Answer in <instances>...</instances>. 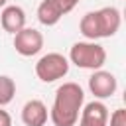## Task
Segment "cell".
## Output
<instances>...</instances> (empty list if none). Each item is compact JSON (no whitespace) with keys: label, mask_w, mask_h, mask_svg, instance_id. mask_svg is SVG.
<instances>
[{"label":"cell","mask_w":126,"mask_h":126,"mask_svg":"<svg viewBox=\"0 0 126 126\" xmlns=\"http://www.w3.org/2000/svg\"><path fill=\"white\" fill-rule=\"evenodd\" d=\"M85 102V91L79 83H63L55 91V98L49 110L53 126H75Z\"/></svg>","instance_id":"6da1fadb"},{"label":"cell","mask_w":126,"mask_h":126,"mask_svg":"<svg viewBox=\"0 0 126 126\" xmlns=\"http://www.w3.org/2000/svg\"><path fill=\"white\" fill-rule=\"evenodd\" d=\"M69 63L77 65L79 69H102V65L106 63V49L96 41H77L71 45Z\"/></svg>","instance_id":"7a4b0ae2"},{"label":"cell","mask_w":126,"mask_h":126,"mask_svg":"<svg viewBox=\"0 0 126 126\" xmlns=\"http://www.w3.org/2000/svg\"><path fill=\"white\" fill-rule=\"evenodd\" d=\"M67 73H69V59L63 53H57V51H51V53L39 57L37 63H35V75L41 83L59 81Z\"/></svg>","instance_id":"3957f363"},{"label":"cell","mask_w":126,"mask_h":126,"mask_svg":"<svg viewBox=\"0 0 126 126\" xmlns=\"http://www.w3.org/2000/svg\"><path fill=\"white\" fill-rule=\"evenodd\" d=\"M43 47V35L39 30L35 28H22L20 32L14 33V49L24 55V57H32L37 55Z\"/></svg>","instance_id":"277c9868"},{"label":"cell","mask_w":126,"mask_h":126,"mask_svg":"<svg viewBox=\"0 0 126 126\" xmlns=\"http://www.w3.org/2000/svg\"><path fill=\"white\" fill-rule=\"evenodd\" d=\"M118 89V79L114 77V73L104 71V69H96L93 71V75L89 77V91L94 94V98L102 100V98H110Z\"/></svg>","instance_id":"5b68a950"},{"label":"cell","mask_w":126,"mask_h":126,"mask_svg":"<svg viewBox=\"0 0 126 126\" xmlns=\"http://www.w3.org/2000/svg\"><path fill=\"white\" fill-rule=\"evenodd\" d=\"M79 126H108V108L100 100H91L81 108Z\"/></svg>","instance_id":"8992f818"},{"label":"cell","mask_w":126,"mask_h":126,"mask_svg":"<svg viewBox=\"0 0 126 126\" xmlns=\"http://www.w3.org/2000/svg\"><path fill=\"white\" fill-rule=\"evenodd\" d=\"M96 22H98V33L100 37H112L122 24V16L120 10L114 6H104L100 10H96Z\"/></svg>","instance_id":"52a82bcc"},{"label":"cell","mask_w":126,"mask_h":126,"mask_svg":"<svg viewBox=\"0 0 126 126\" xmlns=\"http://www.w3.org/2000/svg\"><path fill=\"white\" fill-rule=\"evenodd\" d=\"M49 118V110L43 100L32 98L22 106V122L26 126H45Z\"/></svg>","instance_id":"ba28073f"},{"label":"cell","mask_w":126,"mask_h":126,"mask_svg":"<svg viewBox=\"0 0 126 126\" xmlns=\"http://www.w3.org/2000/svg\"><path fill=\"white\" fill-rule=\"evenodd\" d=\"M0 26L8 33H16L22 28H26V12L22 6H4L0 14Z\"/></svg>","instance_id":"9c48e42d"},{"label":"cell","mask_w":126,"mask_h":126,"mask_svg":"<svg viewBox=\"0 0 126 126\" xmlns=\"http://www.w3.org/2000/svg\"><path fill=\"white\" fill-rule=\"evenodd\" d=\"M79 32H81L89 41L100 39L98 22H96V10H94V12H87V14L81 18V22H79Z\"/></svg>","instance_id":"30bf717a"},{"label":"cell","mask_w":126,"mask_h":126,"mask_svg":"<svg viewBox=\"0 0 126 126\" xmlns=\"http://www.w3.org/2000/svg\"><path fill=\"white\" fill-rule=\"evenodd\" d=\"M16 94V83L8 75H0V106H6L12 102Z\"/></svg>","instance_id":"8fae6325"},{"label":"cell","mask_w":126,"mask_h":126,"mask_svg":"<svg viewBox=\"0 0 126 126\" xmlns=\"http://www.w3.org/2000/svg\"><path fill=\"white\" fill-rule=\"evenodd\" d=\"M108 126H126V108H116L108 114Z\"/></svg>","instance_id":"7c38bea8"},{"label":"cell","mask_w":126,"mask_h":126,"mask_svg":"<svg viewBox=\"0 0 126 126\" xmlns=\"http://www.w3.org/2000/svg\"><path fill=\"white\" fill-rule=\"evenodd\" d=\"M81 0H55V4H57V8L61 10V14L65 16V14H69L77 4H79Z\"/></svg>","instance_id":"4fadbf2b"},{"label":"cell","mask_w":126,"mask_h":126,"mask_svg":"<svg viewBox=\"0 0 126 126\" xmlns=\"http://www.w3.org/2000/svg\"><path fill=\"white\" fill-rule=\"evenodd\" d=\"M0 126H12V116L2 106H0Z\"/></svg>","instance_id":"5bb4252c"},{"label":"cell","mask_w":126,"mask_h":126,"mask_svg":"<svg viewBox=\"0 0 126 126\" xmlns=\"http://www.w3.org/2000/svg\"><path fill=\"white\" fill-rule=\"evenodd\" d=\"M6 4H8V0H0V8H4Z\"/></svg>","instance_id":"9a60e30c"}]
</instances>
